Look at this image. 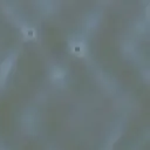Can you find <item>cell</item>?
I'll return each instance as SVG.
<instances>
[{
	"label": "cell",
	"instance_id": "obj_1",
	"mask_svg": "<svg viewBox=\"0 0 150 150\" xmlns=\"http://www.w3.org/2000/svg\"><path fill=\"white\" fill-rule=\"evenodd\" d=\"M9 68H11V60L9 59H6L4 61V63L1 64L0 67V76H1V80H4L7 75V73L9 71Z\"/></svg>",
	"mask_w": 150,
	"mask_h": 150
}]
</instances>
